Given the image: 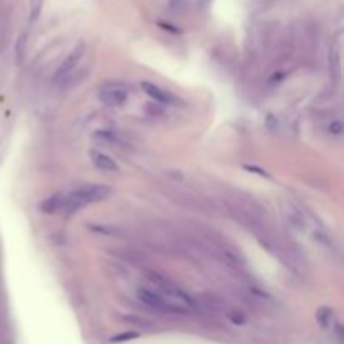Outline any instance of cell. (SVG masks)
I'll use <instances>...</instances> for the list:
<instances>
[{"instance_id":"6da1fadb","label":"cell","mask_w":344,"mask_h":344,"mask_svg":"<svg viewBox=\"0 0 344 344\" xmlns=\"http://www.w3.org/2000/svg\"><path fill=\"white\" fill-rule=\"evenodd\" d=\"M149 280L156 285V294L162 297L164 304V311H173V312H188L195 309V302L190 295H186L181 289H178L175 284H171L168 279L151 272L148 274Z\"/></svg>"},{"instance_id":"7a4b0ae2","label":"cell","mask_w":344,"mask_h":344,"mask_svg":"<svg viewBox=\"0 0 344 344\" xmlns=\"http://www.w3.org/2000/svg\"><path fill=\"white\" fill-rule=\"evenodd\" d=\"M111 195V188L99 183H91V185H82L79 188L72 190L71 193L64 195V202H62V210L67 213H74V212L81 210L91 203L101 202L106 200Z\"/></svg>"},{"instance_id":"3957f363","label":"cell","mask_w":344,"mask_h":344,"mask_svg":"<svg viewBox=\"0 0 344 344\" xmlns=\"http://www.w3.org/2000/svg\"><path fill=\"white\" fill-rule=\"evenodd\" d=\"M99 101L106 106H111V108H116V106H121L128 98V91L121 86H106L102 87L98 94Z\"/></svg>"},{"instance_id":"277c9868","label":"cell","mask_w":344,"mask_h":344,"mask_svg":"<svg viewBox=\"0 0 344 344\" xmlns=\"http://www.w3.org/2000/svg\"><path fill=\"white\" fill-rule=\"evenodd\" d=\"M82 54H84V44H78V46L71 50V54L64 59V62L59 66V69H57L56 72V79H61L64 78L66 74H69V72L78 66V62L81 61Z\"/></svg>"},{"instance_id":"5b68a950","label":"cell","mask_w":344,"mask_h":344,"mask_svg":"<svg viewBox=\"0 0 344 344\" xmlns=\"http://www.w3.org/2000/svg\"><path fill=\"white\" fill-rule=\"evenodd\" d=\"M141 89L145 91V93L148 94L151 99H155L156 102H160V104H170V102L175 101V98L171 96L168 91L162 89V87L156 86V84H153V82L143 81L141 82Z\"/></svg>"},{"instance_id":"8992f818","label":"cell","mask_w":344,"mask_h":344,"mask_svg":"<svg viewBox=\"0 0 344 344\" xmlns=\"http://www.w3.org/2000/svg\"><path fill=\"white\" fill-rule=\"evenodd\" d=\"M89 156H91V162H93L94 166L101 171H118V163L108 156L106 153L102 151H98V149H91L89 151Z\"/></svg>"},{"instance_id":"52a82bcc","label":"cell","mask_w":344,"mask_h":344,"mask_svg":"<svg viewBox=\"0 0 344 344\" xmlns=\"http://www.w3.org/2000/svg\"><path fill=\"white\" fill-rule=\"evenodd\" d=\"M136 295L143 304H146V306L153 307V309L164 311V304L162 301V297L156 294V291H149V289H138Z\"/></svg>"},{"instance_id":"ba28073f","label":"cell","mask_w":344,"mask_h":344,"mask_svg":"<svg viewBox=\"0 0 344 344\" xmlns=\"http://www.w3.org/2000/svg\"><path fill=\"white\" fill-rule=\"evenodd\" d=\"M316 319H317V323L323 326L324 329H331V331L339 326L338 317H336L334 311L329 309V307H321V309L317 311V314H316Z\"/></svg>"},{"instance_id":"9c48e42d","label":"cell","mask_w":344,"mask_h":344,"mask_svg":"<svg viewBox=\"0 0 344 344\" xmlns=\"http://www.w3.org/2000/svg\"><path fill=\"white\" fill-rule=\"evenodd\" d=\"M62 202H64V193H56V195L46 198L41 205L44 213H56L62 210Z\"/></svg>"},{"instance_id":"30bf717a","label":"cell","mask_w":344,"mask_h":344,"mask_svg":"<svg viewBox=\"0 0 344 344\" xmlns=\"http://www.w3.org/2000/svg\"><path fill=\"white\" fill-rule=\"evenodd\" d=\"M42 3L44 0H31V17H29L31 22H35L39 19V16L42 12Z\"/></svg>"},{"instance_id":"8fae6325","label":"cell","mask_w":344,"mask_h":344,"mask_svg":"<svg viewBox=\"0 0 344 344\" xmlns=\"http://www.w3.org/2000/svg\"><path fill=\"white\" fill-rule=\"evenodd\" d=\"M138 332H133V331H128V332H123V334H118L113 338V343H121V341H128V339H133V338H138Z\"/></svg>"},{"instance_id":"7c38bea8","label":"cell","mask_w":344,"mask_h":344,"mask_svg":"<svg viewBox=\"0 0 344 344\" xmlns=\"http://www.w3.org/2000/svg\"><path fill=\"white\" fill-rule=\"evenodd\" d=\"M328 130H329V133L331 134H336V136H338V134L343 133V124L339 121H332L331 124H329Z\"/></svg>"},{"instance_id":"4fadbf2b","label":"cell","mask_w":344,"mask_h":344,"mask_svg":"<svg viewBox=\"0 0 344 344\" xmlns=\"http://www.w3.org/2000/svg\"><path fill=\"white\" fill-rule=\"evenodd\" d=\"M170 9L173 10V12H178V10L183 7V3H185V0H170Z\"/></svg>"},{"instance_id":"5bb4252c","label":"cell","mask_w":344,"mask_h":344,"mask_svg":"<svg viewBox=\"0 0 344 344\" xmlns=\"http://www.w3.org/2000/svg\"><path fill=\"white\" fill-rule=\"evenodd\" d=\"M230 319H232V323L235 324H244L245 323V316L244 314H230Z\"/></svg>"},{"instance_id":"9a60e30c","label":"cell","mask_w":344,"mask_h":344,"mask_svg":"<svg viewBox=\"0 0 344 344\" xmlns=\"http://www.w3.org/2000/svg\"><path fill=\"white\" fill-rule=\"evenodd\" d=\"M210 2H212V0H197V5H198L202 10H205L208 5H210Z\"/></svg>"},{"instance_id":"2e32d148","label":"cell","mask_w":344,"mask_h":344,"mask_svg":"<svg viewBox=\"0 0 344 344\" xmlns=\"http://www.w3.org/2000/svg\"><path fill=\"white\" fill-rule=\"evenodd\" d=\"M245 168H247V170H254L255 171V173H259V175H262V177H265V171H263V170H261V168H255V166H245Z\"/></svg>"}]
</instances>
